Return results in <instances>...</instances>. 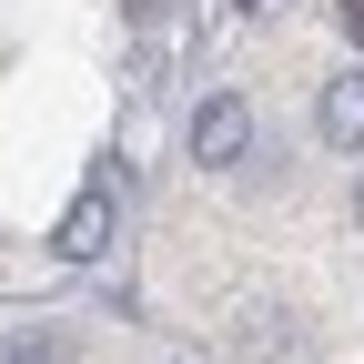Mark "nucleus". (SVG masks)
<instances>
[{
    "instance_id": "nucleus-5",
    "label": "nucleus",
    "mask_w": 364,
    "mask_h": 364,
    "mask_svg": "<svg viewBox=\"0 0 364 364\" xmlns=\"http://www.w3.org/2000/svg\"><path fill=\"white\" fill-rule=\"evenodd\" d=\"M122 11L142 21V31H172V21H182V0H122Z\"/></svg>"
},
{
    "instance_id": "nucleus-1",
    "label": "nucleus",
    "mask_w": 364,
    "mask_h": 364,
    "mask_svg": "<svg viewBox=\"0 0 364 364\" xmlns=\"http://www.w3.org/2000/svg\"><path fill=\"white\" fill-rule=\"evenodd\" d=\"M243 142H253V102H243V91H213V102L193 112V162H243Z\"/></svg>"
},
{
    "instance_id": "nucleus-8",
    "label": "nucleus",
    "mask_w": 364,
    "mask_h": 364,
    "mask_svg": "<svg viewBox=\"0 0 364 364\" xmlns=\"http://www.w3.org/2000/svg\"><path fill=\"white\" fill-rule=\"evenodd\" d=\"M243 11H273V0H243Z\"/></svg>"
},
{
    "instance_id": "nucleus-6",
    "label": "nucleus",
    "mask_w": 364,
    "mask_h": 364,
    "mask_svg": "<svg viewBox=\"0 0 364 364\" xmlns=\"http://www.w3.org/2000/svg\"><path fill=\"white\" fill-rule=\"evenodd\" d=\"M344 31H354V41H364V0H344Z\"/></svg>"
},
{
    "instance_id": "nucleus-2",
    "label": "nucleus",
    "mask_w": 364,
    "mask_h": 364,
    "mask_svg": "<svg viewBox=\"0 0 364 364\" xmlns=\"http://www.w3.org/2000/svg\"><path fill=\"white\" fill-rule=\"evenodd\" d=\"M102 243H112V193L91 182V193H71V213L51 223V253H61V263H91Z\"/></svg>"
},
{
    "instance_id": "nucleus-7",
    "label": "nucleus",
    "mask_w": 364,
    "mask_h": 364,
    "mask_svg": "<svg viewBox=\"0 0 364 364\" xmlns=\"http://www.w3.org/2000/svg\"><path fill=\"white\" fill-rule=\"evenodd\" d=\"M354 223H364V182H354Z\"/></svg>"
},
{
    "instance_id": "nucleus-4",
    "label": "nucleus",
    "mask_w": 364,
    "mask_h": 364,
    "mask_svg": "<svg viewBox=\"0 0 364 364\" xmlns=\"http://www.w3.org/2000/svg\"><path fill=\"white\" fill-rule=\"evenodd\" d=\"M0 364H71V344H61L51 324H31V334H11V344H0Z\"/></svg>"
},
{
    "instance_id": "nucleus-3",
    "label": "nucleus",
    "mask_w": 364,
    "mask_h": 364,
    "mask_svg": "<svg viewBox=\"0 0 364 364\" xmlns=\"http://www.w3.org/2000/svg\"><path fill=\"white\" fill-rule=\"evenodd\" d=\"M324 142H334V152H364V71L324 81Z\"/></svg>"
}]
</instances>
